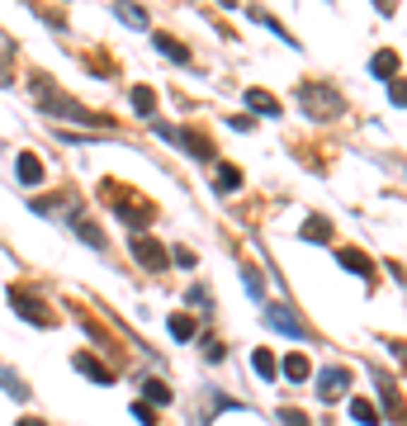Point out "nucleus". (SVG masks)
<instances>
[{"label":"nucleus","instance_id":"obj_1","mask_svg":"<svg viewBox=\"0 0 407 426\" xmlns=\"http://www.w3.org/2000/svg\"><path fill=\"white\" fill-rule=\"evenodd\" d=\"M38 100H43L47 114H57V119H66V124H85V128H110V119H100V114H90L85 105H76V100H66V95L47 90V85H38Z\"/></svg>","mask_w":407,"mask_h":426},{"label":"nucleus","instance_id":"obj_2","mask_svg":"<svg viewBox=\"0 0 407 426\" xmlns=\"http://www.w3.org/2000/svg\"><path fill=\"white\" fill-rule=\"evenodd\" d=\"M298 100H303V110L313 114V119H336L341 114V95L331 90V85H303Z\"/></svg>","mask_w":407,"mask_h":426},{"label":"nucleus","instance_id":"obj_3","mask_svg":"<svg viewBox=\"0 0 407 426\" xmlns=\"http://www.w3.org/2000/svg\"><path fill=\"white\" fill-rule=\"evenodd\" d=\"M128 247H133V256H138L147 270H166V261H171V252H166L161 242H152L147 232H133V242H128Z\"/></svg>","mask_w":407,"mask_h":426},{"label":"nucleus","instance_id":"obj_4","mask_svg":"<svg viewBox=\"0 0 407 426\" xmlns=\"http://www.w3.org/2000/svg\"><path fill=\"white\" fill-rule=\"evenodd\" d=\"M266 327L289 331V336H308V322H303L298 313H289V303H270L266 308Z\"/></svg>","mask_w":407,"mask_h":426},{"label":"nucleus","instance_id":"obj_5","mask_svg":"<svg viewBox=\"0 0 407 426\" xmlns=\"http://www.w3.org/2000/svg\"><path fill=\"white\" fill-rule=\"evenodd\" d=\"M10 303H15V313L24 317V322H33V327H47V322H52V313H47L38 299H29L24 289H10Z\"/></svg>","mask_w":407,"mask_h":426},{"label":"nucleus","instance_id":"obj_6","mask_svg":"<svg viewBox=\"0 0 407 426\" xmlns=\"http://www.w3.org/2000/svg\"><path fill=\"white\" fill-rule=\"evenodd\" d=\"M350 394V374L346 369H322L317 374V398H327V403H336V398Z\"/></svg>","mask_w":407,"mask_h":426},{"label":"nucleus","instance_id":"obj_7","mask_svg":"<svg viewBox=\"0 0 407 426\" xmlns=\"http://www.w3.org/2000/svg\"><path fill=\"white\" fill-rule=\"evenodd\" d=\"M71 365H76V369H81L85 379H95V384H114V369H110V365H100L95 355H85V350H81V355H76Z\"/></svg>","mask_w":407,"mask_h":426},{"label":"nucleus","instance_id":"obj_8","mask_svg":"<svg viewBox=\"0 0 407 426\" xmlns=\"http://www.w3.org/2000/svg\"><path fill=\"white\" fill-rule=\"evenodd\" d=\"M15 175L24 180V185H38V180H43V161L33 157V152H19V161H15Z\"/></svg>","mask_w":407,"mask_h":426},{"label":"nucleus","instance_id":"obj_9","mask_svg":"<svg viewBox=\"0 0 407 426\" xmlns=\"http://www.w3.org/2000/svg\"><path fill=\"white\" fill-rule=\"evenodd\" d=\"M247 110H256V114H270V119H280V100L251 85V90H247Z\"/></svg>","mask_w":407,"mask_h":426},{"label":"nucleus","instance_id":"obj_10","mask_svg":"<svg viewBox=\"0 0 407 426\" xmlns=\"http://www.w3.org/2000/svg\"><path fill=\"white\" fill-rule=\"evenodd\" d=\"M341 266L350 270V275H360V280H370V275H374V270H370V256H365V252H350V247L341 252Z\"/></svg>","mask_w":407,"mask_h":426},{"label":"nucleus","instance_id":"obj_11","mask_svg":"<svg viewBox=\"0 0 407 426\" xmlns=\"http://www.w3.org/2000/svg\"><path fill=\"white\" fill-rule=\"evenodd\" d=\"M237 185H242V171H237V166H218V171H213V189H218V194H232Z\"/></svg>","mask_w":407,"mask_h":426},{"label":"nucleus","instance_id":"obj_12","mask_svg":"<svg viewBox=\"0 0 407 426\" xmlns=\"http://www.w3.org/2000/svg\"><path fill=\"white\" fill-rule=\"evenodd\" d=\"M128 100H133V110H138V114H152V110H157V90H152V85H133V95H128Z\"/></svg>","mask_w":407,"mask_h":426},{"label":"nucleus","instance_id":"obj_13","mask_svg":"<svg viewBox=\"0 0 407 426\" xmlns=\"http://www.w3.org/2000/svg\"><path fill=\"white\" fill-rule=\"evenodd\" d=\"M350 417L360 426H379V412H374V403H365V398H350Z\"/></svg>","mask_w":407,"mask_h":426},{"label":"nucleus","instance_id":"obj_14","mask_svg":"<svg viewBox=\"0 0 407 426\" xmlns=\"http://www.w3.org/2000/svg\"><path fill=\"white\" fill-rule=\"evenodd\" d=\"M370 66H374L379 81H393V76H398V57H393V52H374V62H370Z\"/></svg>","mask_w":407,"mask_h":426},{"label":"nucleus","instance_id":"obj_15","mask_svg":"<svg viewBox=\"0 0 407 426\" xmlns=\"http://www.w3.org/2000/svg\"><path fill=\"white\" fill-rule=\"evenodd\" d=\"M251 365H256V374H261V379H275V374H280V360H275L270 350H256V355H251Z\"/></svg>","mask_w":407,"mask_h":426},{"label":"nucleus","instance_id":"obj_16","mask_svg":"<svg viewBox=\"0 0 407 426\" xmlns=\"http://www.w3.org/2000/svg\"><path fill=\"white\" fill-rule=\"evenodd\" d=\"M280 374H289V379H308V355H298V350H294V355L280 365Z\"/></svg>","mask_w":407,"mask_h":426},{"label":"nucleus","instance_id":"obj_17","mask_svg":"<svg viewBox=\"0 0 407 426\" xmlns=\"http://www.w3.org/2000/svg\"><path fill=\"white\" fill-rule=\"evenodd\" d=\"M303 237H308V242H327V237H331V223L327 218H308V223H303Z\"/></svg>","mask_w":407,"mask_h":426},{"label":"nucleus","instance_id":"obj_18","mask_svg":"<svg viewBox=\"0 0 407 426\" xmlns=\"http://www.w3.org/2000/svg\"><path fill=\"white\" fill-rule=\"evenodd\" d=\"M0 384H5V394H10V398H19V403L29 398V384H24V379H19V374H10V369L0 374Z\"/></svg>","mask_w":407,"mask_h":426},{"label":"nucleus","instance_id":"obj_19","mask_svg":"<svg viewBox=\"0 0 407 426\" xmlns=\"http://www.w3.org/2000/svg\"><path fill=\"white\" fill-rule=\"evenodd\" d=\"M114 15L124 19L128 29H147V10H133V5H119V10H114Z\"/></svg>","mask_w":407,"mask_h":426},{"label":"nucleus","instance_id":"obj_20","mask_svg":"<svg viewBox=\"0 0 407 426\" xmlns=\"http://www.w3.org/2000/svg\"><path fill=\"white\" fill-rule=\"evenodd\" d=\"M157 52H166L171 62H189V47H180L175 38H157Z\"/></svg>","mask_w":407,"mask_h":426},{"label":"nucleus","instance_id":"obj_21","mask_svg":"<svg viewBox=\"0 0 407 426\" xmlns=\"http://www.w3.org/2000/svg\"><path fill=\"white\" fill-rule=\"evenodd\" d=\"M166 327H171V336H175V341H189V336H194V322H189V317H171Z\"/></svg>","mask_w":407,"mask_h":426},{"label":"nucleus","instance_id":"obj_22","mask_svg":"<svg viewBox=\"0 0 407 426\" xmlns=\"http://www.w3.org/2000/svg\"><path fill=\"white\" fill-rule=\"evenodd\" d=\"M147 398H152V403H171V389H166L161 379H147Z\"/></svg>","mask_w":407,"mask_h":426},{"label":"nucleus","instance_id":"obj_23","mask_svg":"<svg viewBox=\"0 0 407 426\" xmlns=\"http://www.w3.org/2000/svg\"><path fill=\"white\" fill-rule=\"evenodd\" d=\"M280 426H313L298 408H280Z\"/></svg>","mask_w":407,"mask_h":426},{"label":"nucleus","instance_id":"obj_24","mask_svg":"<svg viewBox=\"0 0 407 426\" xmlns=\"http://www.w3.org/2000/svg\"><path fill=\"white\" fill-rule=\"evenodd\" d=\"M76 232H81V237H85V242H90V247H105V237H100V232H95V227H90V223H76Z\"/></svg>","mask_w":407,"mask_h":426},{"label":"nucleus","instance_id":"obj_25","mask_svg":"<svg viewBox=\"0 0 407 426\" xmlns=\"http://www.w3.org/2000/svg\"><path fill=\"white\" fill-rule=\"evenodd\" d=\"M189 303H194L199 313H208V303H213V299H208V289H189Z\"/></svg>","mask_w":407,"mask_h":426},{"label":"nucleus","instance_id":"obj_26","mask_svg":"<svg viewBox=\"0 0 407 426\" xmlns=\"http://www.w3.org/2000/svg\"><path fill=\"white\" fill-rule=\"evenodd\" d=\"M171 261H175V266H194V252H189V247H175V252H171Z\"/></svg>","mask_w":407,"mask_h":426},{"label":"nucleus","instance_id":"obj_27","mask_svg":"<svg viewBox=\"0 0 407 426\" xmlns=\"http://www.w3.org/2000/svg\"><path fill=\"white\" fill-rule=\"evenodd\" d=\"M133 417H138L142 426H157V422H152V408H147V403H133Z\"/></svg>","mask_w":407,"mask_h":426},{"label":"nucleus","instance_id":"obj_28","mask_svg":"<svg viewBox=\"0 0 407 426\" xmlns=\"http://www.w3.org/2000/svg\"><path fill=\"white\" fill-rule=\"evenodd\" d=\"M247 289L256 294V299H261V289H266V284H261V275H256V270H247Z\"/></svg>","mask_w":407,"mask_h":426},{"label":"nucleus","instance_id":"obj_29","mask_svg":"<svg viewBox=\"0 0 407 426\" xmlns=\"http://www.w3.org/2000/svg\"><path fill=\"white\" fill-rule=\"evenodd\" d=\"M228 128H237V133H251V119H247V114H237V119H228Z\"/></svg>","mask_w":407,"mask_h":426},{"label":"nucleus","instance_id":"obj_30","mask_svg":"<svg viewBox=\"0 0 407 426\" xmlns=\"http://www.w3.org/2000/svg\"><path fill=\"white\" fill-rule=\"evenodd\" d=\"M19 426H47V422H33V417H24V422H19Z\"/></svg>","mask_w":407,"mask_h":426}]
</instances>
